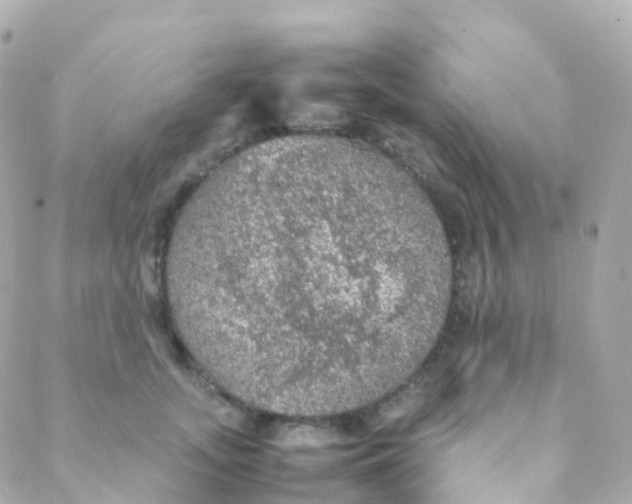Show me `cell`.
<instances>
[{"label":"cell","mask_w":632,"mask_h":504,"mask_svg":"<svg viewBox=\"0 0 632 504\" xmlns=\"http://www.w3.org/2000/svg\"><path fill=\"white\" fill-rule=\"evenodd\" d=\"M173 315L244 405L326 417L401 388L436 345L453 265L428 196L361 142L292 135L213 171L174 226Z\"/></svg>","instance_id":"1"}]
</instances>
